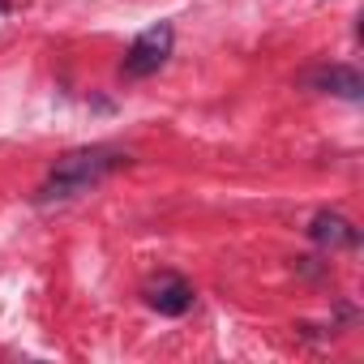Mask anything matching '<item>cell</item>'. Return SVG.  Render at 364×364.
Here are the masks:
<instances>
[{
  "mask_svg": "<svg viewBox=\"0 0 364 364\" xmlns=\"http://www.w3.org/2000/svg\"><path fill=\"white\" fill-rule=\"evenodd\" d=\"M171 43H176L171 22L146 26V31L129 43V52H124V60H120V73H124V77H150V73H159V69L167 65V56H171Z\"/></svg>",
  "mask_w": 364,
  "mask_h": 364,
  "instance_id": "obj_2",
  "label": "cell"
},
{
  "mask_svg": "<svg viewBox=\"0 0 364 364\" xmlns=\"http://www.w3.org/2000/svg\"><path fill=\"white\" fill-rule=\"evenodd\" d=\"M133 159L124 150H112V146H86V150H69L52 171L48 180L35 189V202L48 206V202H73L82 193H90L95 185H103V180L120 167H129Z\"/></svg>",
  "mask_w": 364,
  "mask_h": 364,
  "instance_id": "obj_1",
  "label": "cell"
},
{
  "mask_svg": "<svg viewBox=\"0 0 364 364\" xmlns=\"http://www.w3.org/2000/svg\"><path fill=\"white\" fill-rule=\"evenodd\" d=\"M193 283L189 279H180V274H159L150 287H146V304L163 317H185L193 309Z\"/></svg>",
  "mask_w": 364,
  "mask_h": 364,
  "instance_id": "obj_3",
  "label": "cell"
},
{
  "mask_svg": "<svg viewBox=\"0 0 364 364\" xmlns=\"http://www.w3.org/2000/svg\"><path fill=\"white\" fill-rule=\"evenodd\" d=\"M296 270H300V274H309V279L330 274V266H317V257H296Z\"/></svg>",
  "mask_w": 364,
  "mask_h": 364,
  "instance_id": "obj_6",
  "label": "cell"
},
{
  "mask_svg": "<svg viewBox=\"0 0 364 364\" xmlns=\"http://www.w3.org/2000/svg\"><path fill=\"white\" fill-rule=\"evenodd\" d=\"M304 86H309V90H321V95L351 99V103L364 95V77H360V69H351V65H321V69H313V73L304 77Z\"/></svg>",
  "mask_w": 364,
  "mask_h": 364,
  "instance_id": "obj_4",
  "label": "cell"
},
{
  "mask_svg": "<svg viewBox=\"0 0 364 364\" xmlns=\"http://www.w3.org/2000/svg\"><path fill=\"white\" fill-rule=\"evenodd\" d=\"M309 240L321 245V249H355V245H360V228H355L351 219L334 215V210H321V215H313V223H309Z\"/></svg>",
  "mask_w": 364,
  "mask_h": 364,
  "instance_id": "obj_5",
  "label": "cell"
}]
</instances>
